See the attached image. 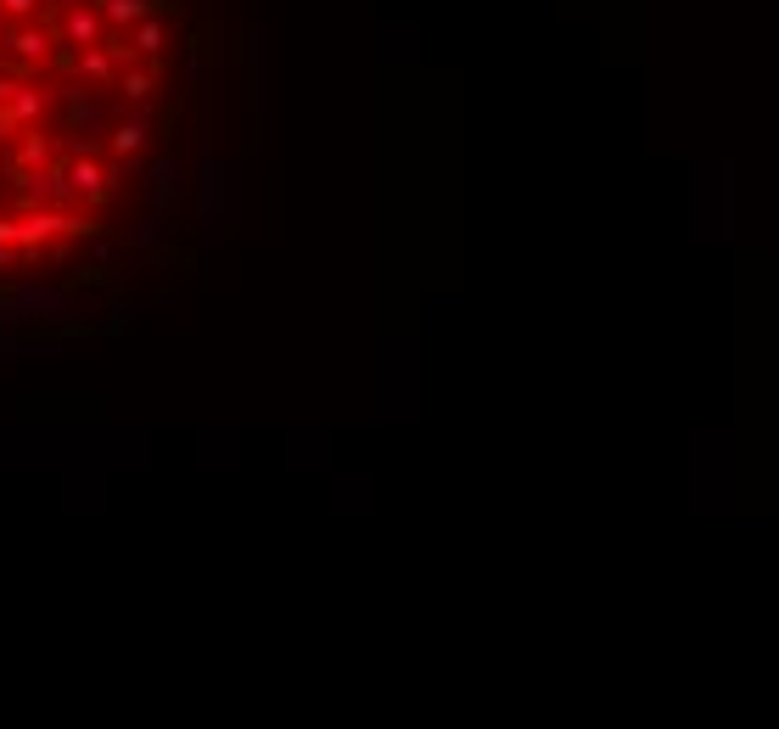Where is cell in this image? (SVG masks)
Instances as JSON below:
<instances>
[{"mask_svg": "<svg viewBox=\"0 0 779 729\" xmlns=\"http://www.w3.org/2000/svg\"><path fill=\"white\" fill-rule=\"evenodd\" d=\"M51 34H57V45H68V51H85V45H96V40H101V17H96V6H85V0L62 6V23H57Z\"/></svg>", "mask_w": 779, "mask_h": 729, "instance_id": "obj_1", "label": "cell"}, {"mask_svg": "<svg viewBox=\"0 0 779 729\" xmlns=\"http://www.w3.org/2000/svg\"><path fill=\"white\" fill-rule=\"evenodd\" d=\"M12 57L17 62H29V68H45V62H62L57 51V34L45 29V23H23V29H12Z\"/></svg>", "mask_w": 779, "mask_h": 729, "instance_id": "obj_2", "label": "cell"}, {"mask_svg": "<svg viewBox=\"0 0 779 729\" xmlns=\"http://www.w3.org/2000/svg\"><path fill=\"white\" fill-rule=\"evenodd\" d=\"M62 62H68L79 79H96V85H107L118 73V62L107 57V45H85V51H62Z\"/></svg>", "mask_w": 779, "mask_h": 729, "instance_id": "obj_3", "label": "cell"}, {"mask_svg": "<svg viewBox=\"0 0 779 729\" xmlns=\"http://www.w3.org/2000/svg\"><path fill=\"white\" fill-rule=\"evenodd\" d=\"M23 197H29V202H68L73 186H68V174H62V169H29V174H23Z\"/></svg>", "mask_w": 779, "mask_h": 729, "instance_id": "obj_4", "label": "cell"}, {"mask_svg": "<svg viewBox=\"0 0 779 729\" xmlns=\"http://www.w3.org/2000/svg\"><path fill=\"white\" fill-rule=\"evenodd\" d=\"M45 90H34V85H17L12 90V101H6V113H0V129H12V124H34V118L45 113Z\"/></svg>", "mask_w": 779, "mask_h": 729, "instance_id": "obj_5", "label": "cell"}, {"mask_svg": "<svg viewBox=\"0 0 779 729\" xmlns=\"http://www.w3.org/2000/svg\"><path fill=\"white\" fill-rule=\"evenodd\" d=\"M90 6H96V17L107 23V29H124V34L152 12V0H90Z\"/></svg>", "mask_w": 779, "mask_h": 729, "instance_id": "obj_6", "label": "cell"}, {"mask_svg": "<svg viewBox=\"0 0 779 729\" xmlns=\"http://www.w3.org/2000/svg\"><path fill=\"white\" fill-rule=\"evenodd\" d=\"M163 40H169V23H163V17H152V12L129 29V51H135V57H157V51H163Z\"/></svg>", "mask_w": 779, "mask_h": 729, "instance_id": "obj_7", "label": "cell"}, {"mask_svg": "<svg viewBox=\"0 0 779 729\" xmlns=\"http://www.w3.org/2000/svg\"><path fill=\"white\" fill-rule=\"evenodd\" d=\"M62 174H68V186L79 191V197H90V202H96V197H107V191H113V180H107V174H101V169H96V163H90V158H79V163H73V169H62Z\"/></svg>", "mask_w": 779, "mask_h": 729, "instance_id": "obj_8", "label": "cell"}, {"mask_svg": "<svg viewBox=\"0 0 779 729\" xmlns=\"http://www.w3.org/2000/svg\"><path fill=\"white\" fill-rule=\"evenodd\" d=\"M146 135H152V124H146V118H124V124L107 135V146H113L118 158H135V152L146 146Z\"/></svg>", "mask_w": 779, "mask_h": 729, "instance_id": "obj_9", "label": "cell"}, {"mask_svg": "<svg viewBox=\"0 0 779 729\" xmlns=\"http://www.w3.org/2000/svg\"><path fill=\"white\" fill-rule=\"evenodd\" d=\"M152 90H157V73L152 68H124V73H118V96L135 101V107H141V101H152Z\"/></svg>", "mask_w": 779, "mask_h": 729, "instance_id": "obj_10", "label": "cell"}, {"mask_svg": "<svg viewBox=\"0 0 779 729\" xmlns=\"http://www.w3.org/2000/svg\"><path fill=\"white\" fill-rule=\"evenodd\" d=\"M73 129H85V135H90V129H101V101H90V96H73Z\"/></svg>", "mask_w": 779, "mask_h": 729, "instance_id": "obj_11", "label": "cell"}, {"mask_svg": "<svg viewBox=\"0 0 779 729\" xmlns=\"http://www.w3.org/2000/svg\"><path fill=\"white\" fill-rule=\"evenodd\" d=\"M45 158H51V146L40 141V129H29V141H23V163H29V169H45Z\"/></svg>", "mask_w": 779, "mask_h": 729, "instance_id": "obj_12", "label": "cell"}, {"mask_svg": "<svg viewBox=\"0 0 779 729\" xmlns=\"http://www.w3.org/2000/svg\"><path fill=\"white\" fill-rule=\"evenodd\" d=\"M0 12H6V17H23V23H34L40 0H0Z\"/></svg>", "mask_w": 779, "mask_h": 729, "instance_id": "obj_13", "label": "cell"}, {"mask_svg": "<svg viewBox=\"0 0 779 729\" xmlns=\"http://www.w3.org/2000/svg\"><path fill=\"white\" fill-rule=\"evenodd\" d=\"M0 242H17V225H12V219H0Z\"/></svg>", "mask_w": 779, "mask_h": 729, "instance_id": "obj_14", "label": "cell"}, {"mask_svg": "<svg viewBox=\"0 0 779 729\" xmlns=\"http://www.w3.org/2000/svg\"><path fill=\"white\" fill-rule=\"evenodd\" d=\"M0 45H6V29H0Z\"/></svg>", "mask_w": 779, "mask_h": 729, "instance_id": "obj_15", "label": "cell"}]
</instances>
